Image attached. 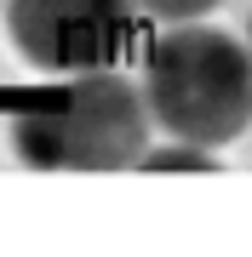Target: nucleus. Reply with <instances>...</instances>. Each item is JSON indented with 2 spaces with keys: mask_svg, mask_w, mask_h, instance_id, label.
Here are the masks:
<instances>
[{
  "mask_svg": "<svg viewBox=\"0 0 252 257\" xmlns=\"http://www.w3.org/2000/svg\"><path fill=\"white\" fill-rule=\"evenodd\" d=\"M149 132L155 120L143 109V92L115 69L40 86L12 114V149L35 172H126L149 149Z\"/></svg>",
  "mask_w": 252,
  "mask_h": 257,
  "instance_id": "nucleus-1",
  "label": "nucleus"
},
{
  "mask_svg": "<svg viewBox=\"0 0 252 257\" xmlns=\"http://www.w3.org/2000/svg\"><path fill=\"white\" fill-rule=\"evenodd\" d=\"M138 92L166 138L224 149L252 126V46L212 23H166L143 52Z\"/></svg>",
  "mask_w": 252,
  "mask_h": 257,
  "instance_id": "nucleus-2",
  "label": "nucleus"
},
{
  "mask_svg": "<svg viewBox=\"0 0 252 257\" xmlns=\"http://www.w3.org/2000/svg\"><path fill=\"white\" fill-rule=\"evenodd\" d=\"M138 29V0H6V35L40 74L115 69Z\"/></svg>",
  "mask_w": 252,
  "mask_h": 257,
  "instance_id": "nucleus-3",
  "label": "nucleus"
},
{
  "mask_svg": "<svg viewBox=\"0 0 252 257\" xmlns=\"http://www.w3.org/2000/svg\"><path fill=\"white\" fill-rule=\"evenodd\" d=\"M138 172H218V149H201V143H166V149H143L138 155Z\"/></svg>",
  "mask_w": 252,
  "mask_h": 257,
  "instance_id": "nucleus-4",
  "label": "nucleus"
},
{
  "mask_svg": "<svg viewBox=\"0 0 252 257\" xmlns=\"http://www.w3.org/2000/svg\"><path fill=\"white\" fill-rule=\"evenodd\" d=\"M224 0H138V12L143 18H155V23H201L206 12H218Z\"/></svg>",
  "mask_w": 252,
  "mask_h": 257,
  "instance_id": "nucleus-5",
  "label": "nucleus"
},
{
  "mask_svg": "<svg viewBox=\"0 0 252 257\" xmlns=\"http://www.w3.org/2000/svg\"><path fill=\"white\" fill-rule=\"evenodd\" d=\"M246 46H252V23H246Z\"/></svg>",
  "mask_w": 252,
  "mask_h": 257,
  "instance_id": "nucleus-6",
  "label": "nucleus"
}]
</instances>
